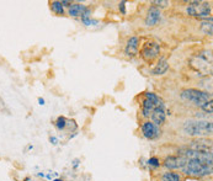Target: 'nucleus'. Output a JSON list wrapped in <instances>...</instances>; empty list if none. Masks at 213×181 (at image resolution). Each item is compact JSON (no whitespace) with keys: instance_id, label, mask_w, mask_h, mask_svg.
<instances>
[{"instance_id":"obj_1","label":"nucleus","mask_w":213,"mask_h":181,"mask_svg":"<svg viewBox=\"0 0 213 181\" xmlns=\"http://www.w3.org/2000/svg\"><path fill=\"white\" fill-rule=\"evenodd\" d=\"M184 132L192 137L210 135L212 133V122L202 120H188L184 123Z\"/></svg>"},{"instance_id":"obj_2","label":"nucleus","mask_w":213,"mask_h":181,"mask_svg":"<svg viewBox=\"0 0 213 181\" xmlns=\"http://www.w3.org/2000/svg\"><path fill=\"white\" fill-rule=\"evenodd\" d=\"M184 172L192 176H207L212 174V164L204 163L197 159H186V163L181 168Z\"/></svg>"},{"instance_id":"obj_3","label":"nucleus","mask_w":213,"mask_h":181,"mask_svg":"<svg viewBox=\"0 0 213 181\" xmlns=\"http://www.w3.org/2000/svg\"><path fill=\"white\" fill-rule=\"evenodd\" d=\"M181 97L186 101L192 102L196 106H202L206 104V102L212 100L211 94H208L207 91H202V90L198 89H185L181 91Z\"/></svg>"},{"instance_id":"obj_4","label":"nucleus","mask_w":213,"mask_h":181,"mask_svg":"<svg viewBox=\"0 0 213 181\" xmlns=\"http://www.w3.org/2000/svg\"><path fill=\"white\" fill-rule=\"evenodd\" d=\"M187 14L191 16H197V17H208L211 15V6L206 3L194 1L187 6Z\"/></svg>"},{"instance_id":"obj_5","label":"nucleus","mask_w":213,"mask_h":181,"mask_svg":"<svg viewBox=\"0 0 213 181\" xmlns=\"http://www.w3.org/2000/svg\"><path fill=\"white\" fill-rule=\"evenodd\" d=\"M160 53V47L158 43L155 42H148L144 44V47L142 49V56L147 62H150L155 59Z\"/></svg>"},{"instance_id":"obj_6","label":"nucleus","mask_w":213,"mask_h":181,"mask_svg":"<svg viewBox=\"0 0 213 181\" xmlns=\"http://www.w3.org/2000/svg\"><path fill=\"white\" fill-rule=\"evenodd\" d=\"M190 149L195 152H201V153H212V142L204 138H198L191 142Z\"/></svg>"},{"instance_id":"obj_7","label":"nucleus","mask_w":213,"mask_h":181,"mask_svg":"<svg viewBox=\"0 0 213 181\" xmlns=\"http://www.w3.org/2000/svg\"><path fill=\"white\" fill-rule=\"evenodd\" d=\"M142 132L144 134L145 138L148 139H155L160 135V129H159L158 126H155L153 122L150 121H147L143 123L142 126Z\"/></svg>"},{"instance_id":"obj_8","label":"nucleus","mask_w":213,"mask_h":181,"mask_svg":"<svg viewBox=\"0 0 213 181\" xmlns=\"http://www.w3.org/2000/svg\"><path fill=\"white\" fill-rule=\"evenodd\" d=\"M151 120H153V123L155 126H160L163 125L164 122H165V118H166V111H165V107H164V105L161 106H157L153 112H151Z\"/></svg>"},{"instance_id":"obj_9","label":"nucleus","mask_w":213,"mask_h":181,"mask_svg":"<svg viewBox=\"0 0 213 181\" xmlns=\"http://www.w3.org/2000/svg\"><path fill=\"white\" fill-rule=\"evenodd\" d=\"M186 163V158L185 157H167L164 162V165H165L167 169H178V168H182L184 164Z\"/></svg>"},{"instance_id":"obj_10","label":"nucleus","mask_w":213,"mask_h":181,"mask_svg":"<svg viewBox=\"0 0 213 181\" xmlns=\"http://www.w3.org/2000/svg\"><path fill=\"white\" fill-rule=\"evenodd\" d=\"M159 20H160V11L155 6H151L148 11V15H147L145 25L147 26H154L159 22Z\"/></svg>"},{"instance_id":"obj_11","label":"nucleus","mask_w":213,"mask_h":181,"mask_svg":"<svg viewBox=\"0 0 213 181\" xmlns=\"http://www.w3.org/2000/svg\"><path fill=\"white\" fill-rule=\"evenodd\" d=\"M138 44H139V40L137 37H131V38L127 41L126 44V54L128 57H134L138 53Z\"/></svg>"},{"instance_id":"obj_12","label":"nucleus","mask_w":213,"mask_h":181,"mask_svg":"<svg viewBox=\"0 0 213 181\" xmlns=\"http://www.w3.org/2000/svg\"><path fill=\"white\" fill-rule=\"evenodd\" d=\"M167 69H169V64H167V62L165 59H161L159 60V63L155 65V68L153 69V73L154 75H163V74H165L167 72Z\"/></svg>"},{"instance_id":"obj_13","label":"nucleus","mask_w":213,"mask_h":181,"mask_svg":"<svg viewBox=\"0 0 213 181\" xmlns=\"http://www.w3.org/2000/svg\"><path fill=\"white\" fill-rule=\"evenodd\" d=\"M155 107H157V104H154L153 101H150V100H148V99H145V100L143 101V106H142L143 115H144L145 117H148L149 115H151V112H153V110Z\"/></svg>"},{"instance_id":"obj_14","label":"nucleus","mask_w":213,"mask_h":181,"mask_svg":"<svg viewBox=\"0 0 213 181\" xmlns=\"http://www.w3.org/2000/svg\"><path fill=\"white\" fill-rule=\"evenodd\" d=\"M85 7L83 5H80V4H70V6H69V15L70 16H79L84 12Z\"/></svg>"},{"instance_id":"obj_15","label":"nucleus","mask_w":213,"mask_h":181,"mask_svg":"<svg viewBox=\"0 0 213 181\" xmlns=\"http://www.w3.org/2000/svg\"><path fill=\"white\" fill-rule=\"evenodd\" d=\"M201 30L206 35H212V17L206 19L201 23Z\"/></svg>"},{"instance_id":"obj_16","label":"nucleus","mask_w":213,"mask_h":181,"mask_svg":"<svg viewBox=\"0 0 213 181\" xmlns=\"http://www.w3.org/2000/svg\"><path fill=\"white\" fill-rule=\"evenodd\" d=\"M163 181H180V175L176 172H165L161 178Z\"/></svg>"},{"instance_id":"obj_17","label":"nucleus","mask_w":213,"mask_h":181,"mask_svg":"<svg viewBox=\"0 0 213 181\" xmlns=\"http://www.w3.org/2000/svg\"><path fill=\"white\" fill-rule=\"evenodd\" d=\"M51 7H52V10L54 11L56 14H58V15H62L64 12L63 5H62V3H60V1H53L51 4Z\"/></svg>"},{"instance_id":"obj_18","label":"nucleus","mask_w":213,"mask_h":181,"mask_svg":"<svg viewBox=\"0 0 213 181\" xmlns=\"http://www.w3.org/2000/svg\"><path fill=\"white\" fill-rule=\"evenodd\" d=\"M212 107H213V105H212V100H211V101L206 102V104H204L201 109H202V110L204 111V112H207V113H210V115H211V113H212Z\"/></svg>"},{"instance_id":"obj_19","label":"nucleus","mask_w":213,"mask_h":181,"mask_svg":"<svg viewBox=\"0 0 213 181\" xmlns=\"http://www.w3.org/2000/svg\"><path fill=\"white\" fill-rule=\"evenodd\" d=\"M153 4H155L157 6H160V7H166L167 5H170V1H165V0H158V1H153Z\"/></svg>"},{"instance_id":"obj_20","label":"nucleus","mask_w":213,"mask_h":181,"mask_svg":"<svg viewBox=\"0 0 213 181\" xmlns=\"http://www.w3.org/2000/svg\"><path fill=\"white\" fill-rule=\"evenodd\" d=\"M57 127H58L59 129H63L65 127V118L64 117H59L58 120H57Z\"/></svg>"},{"instance_id":"obj_21","label":"nucleus","mask_w":213,"mask_h":181,"mask_svg":"<svg viewBox=\"0 0 213 181\" xmlns=\"http://www.w3.org/2000/svg\"><path fill=\"white\" fill-rule=\"evenodd\" d=\"M83 21H84L85 25H88V26H90V25H97V23H99L96 20H91V19H83Z\"/></svg>"},{"instance_id":"obj_22","label":"nucleus","mask_w":213,"mask_h":181,"mask_svg":"<svg viewBox=\"0 0 213 181\" xmlns=\"http://www.w3.org/2000/svg\"><path fill=\"white\" fill-rule=\"evenodd\" d=\"M149 165L159 166V160H158L157 158H151V159H149Z\"/></svg>"},{"instance_id":"obj_23","label":"nucleus","mask_w":213,"mask_h":181,"mask_svg":"<svg viewBox=\"0 0 213 181\" xmlns=\"http://www.w3.org/2000/svg\"><path fill=\"white\" fill-rule=\"evenodd\" d=\"M120 9H121V12H122V14H126V10H125V1H122L121 4H120Z\"/></svg>"},{"instance_id":"obj_24","label":"nucleus","mask_w":213,"mask_h":181,"mask_svg":"<svg viewBox=\"0 0 213 181\" xmlns=\"http://www.w3.org/2000/svg\"><path fill=\"white\" fill-rule=\"evenodd\" d=\"M56 181H60V180H56Z\"/></svg>"}]
</instances>
